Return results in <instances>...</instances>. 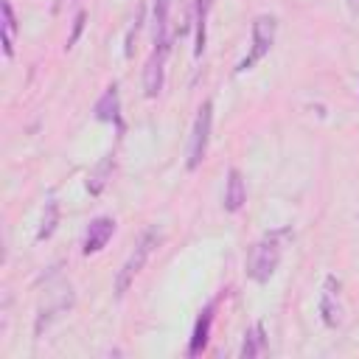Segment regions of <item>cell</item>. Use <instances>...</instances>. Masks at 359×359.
I'll return each mask as SVG.
<instances>
[{"label": "cell", "mask_w": 359, "mask_h": 359, "mask_svg": "<svg viewBox=\"0 0 359 359\" xmlns=\"http://www.w3.org/2000/svg\"><path fill=\"white\" fill-rule=\"evenodd\" d=\"M14 31H17L14 8H11L8 0H3V50H6V56L14 53Z\"/></svg>", "instance_id": "obj_14"}, {"label": "cell", "mask_w": 359, "mask_h": 359, "mask_svg": "<svg viewBox=\"0 0 359 359\" xmlns=\"http://www.w3.org/2000/svg\"><path fill=\"white\" fill-rule=\"evenodd\" d=\"M168 11L171 0H154V45L168 48Z\"/></svg>", "instance_id": "obj_11"}, {"label": "cell", "mask_w": 359, "mask_h": 359, "mask_svg": "<svg viewBox=\"0 0 359 359\" xmlns=\"http://www.w3.org/2000/svg\"><path fill=\"white\" fill-rule=\"evenodd\" d=\"M112 233H115V222H112L109 216H98V219H93L90 227H87V236H84V247H81L84 255H93V252L104 250L107 241L112 238Z\"/></svg>", "instance_id": "obj_7"}, {"label": "cell", "mask_w": 359, "mask_h": 359, "mask_svg": "<svg viewBox=\"0 0 359 359\" xmlns=\"http://www.w3.org/2000/svg\"><path fill=\"white\" fill-rule=\"evenodd\" d=\"M210 123H213V104L205 101L196 112V121H194V132H191V143H188V168L194 171L205 154H208V140H210Z\"/></svg>", "instance_id": "obj_4"}, {"label": "cell", "mask_w": 359, "mask_h": 359, "mask_svg": "<svg viewBox=\"0 0 359 359\" xmlns=\"http://www.w3.org/2000/svg\"><path fill=\"white\" fill-rule=\"evenodd\" d=\"M165 53L168 48H154V53L149 56L146 67H143V93L146 98H154L160 95L163 90V65H165Z\"/></svg>", "instance_id": "obj_6"}, {"label": "cell", "mask_w": 359, "mask_h": 359, "mask_svg": "<svg viewBox=\"0 0 359 359\" xmlns=\"http://www.w3.org/2000/svg\"><path fill=\"white\" fill-rule=\"evenodd\" d=\"M320 314H323V323L328 328H337L339 320H342V306H339V280L334 275L325 278L323 283V294H320Z\"/></svg>", "instance_id": "obj_5"}, {"label": "cell", "mask_w": 359, "mask_h": 359, "mask_svg": "<svg viewBox=\"0 0 359 359\" xmlns=\"http://www.w3.org/2000/svg\"><path fill=\"white\" fill-rule=\"evenodd\" d=\"M210 325H213V303H210V306H205V311L199 314V320H196V325H194V334H191V345H188V353H191V356H199V353L208 348Z\"/></svg>", "instance_id": "obj_9"}, {"label": "cell", "mask_w": 359, "mask_h": 359, "mask_svg": "<svg viewBox=\"0 0 359 359\" xmlns=\"http://www.w3.org/2000/svg\"><path fill=\"white\" fill-rule=\"evenodd\" d=\"M289 236V230H275V233H266L261 241H255L250 247V255H247V275L255 280V283H266L278 264H280V238Z\"/></svg>", "instance_id": "obj_1"}, {"label": "cell", "mask_w": 359, "mask_h": 359, "mask_svg": "<svg viewBox=\"0 0 359 359\" xmlns=\"http://www.w3.org/2000/svg\"><path fill=\"white\" fill-rule=\"evenodd\" d=\"M275 31H278V22H275V17H269V14H261V17H255V22H252V45H250L247 56L238 62L236 73H244V70H250L255 62H261V59L269 53L272 42H275Z\"/></svg>", "instance_id": "obj_3"}, {"label": "cell", "mask_w": 359, "mask_h": 359, "mask_svg": "<svg viewBox=\"0 0 359 359\" xmlns=\"http://www.w3.org/2000/svg\"><path fill=\"white\" fill-rule=\"evenodd\" d=\"M56 224H59V205L56 202H48L45 205V216H42V227L36 233V241H45L56 230Z\"/></svg>", "instance_id": "obj_16"}, {"label": "cell", "mask_w": 359, "mask_h": 359, "mask_svg": "<svg viewBox=\"0 0 359 359\" xmlns=\"http://www.w3.org/2000/svg\"><path fill=\"white\" fill-rule=\"evenodd\" d=\"M244 202H247V185L241 180V171L230 168L227 171V188H224V210L236 213V210H241Z\"/></svg>", "instance_id": "obj_8"}, {"label": "cell", "mask_w": 359, "mask_h": 359, "mask_svg": "<svg viewBox=\"0 0 359 359\" xmlns=\"http://www.w3.org/2000/svg\"><path fill=\"white\" fill-rule=\"evenodd\" d=\"M118 109H121V104H118V87L112 84V87H107V93L98 98V104H95V118H98V121H118Z\"/></svg>", "instance_id": "obj_13"}, {"label": "cell", "mask_w": 359, "mask_h": 359, "mask_svg": "<svg viewBox=\"0 0 359 359\" xmlns=\"http://www.w3.org/2000/svg\"><path fill=\"white\" fill-rule=\"evenodd\" d=\"M213 0H196L194 8V20H196V42H194V56L205 53V42H208V11H210Z\"/></svg>", "instance_id": "obj_10"}, {"label": "cell", "mask_w": 359, "mask_h": 359, "mask_svg": "<svg viewBox=\"0 0 359 359\" xmlns=\"http://www.w3.org/2000/svg\"><path fill=\"white\" fill-rule=\"evenodd\" d=\"M157 230L154 227H149V230H143L140 233V238L135 241V250L129 252V258L123 261V266L118 269V275H115V297H123L126 292H129V286H132V280H135V275L143 269V264H146V258L151 255V250L157 247Z\"/></svg>", "instance_id": "obj_2"}, {"label": "cell", "mask_w": 359, "mask_h": 359, "mask_svg": "<svg viewBox=\"0 0 359 359\" xmlns=\"http://www.w3.org/2000/svg\"><path fill=\"white\" fill-rule=\"evenodd\" d=\"M266 351V337H264V325L255 323L247 334H244V345H241V356L244 359H252V356H261Z\"/></svg>", "instance_id": "obj_12"}, {"label": "cell", "mask_w": 359, "mask_h": 359, "mask_svg": "<svg viewBox=\"0 0 359 359\" xmlns=\"http://www.w3.org/2000/svg\"><path fill=\"white\" fill-rule=\"evenodd\" d=\"M348 6H351V11H356V14H359V0H348Z\"/></svg>", "instance_id": "obj_18"}, {"label": "cell", "mask_w": 359, "mask_h": 359, "mask_svg": "<svg viewBox=\"0 0 359 359\" xmlns=\"http://www.w3.org/2000/svg\"><path fill=\"white\" fill-rule=\"evenodd\" d=\"M109 165H112V154H109V157H104V160L98 163V168L90 174V180H87V191H90V194H101V188L107 185Z\"/></svg>", "instance_id": "obj_15"}, {"label": "cell", "mask_w": 359, "mask_h": 359, "mask_svg": "<svg viewBox=\"0 0 359 359\" xmlns=\"http://www.w3.org/2000/svg\"><path fill=\"white\" fill-rule=\"evenodd\" d=\"M81 28H84V11H79V14H76V22H73V34H70V39H67V48H73V42L79 39Z\"/></svg>", "instance_id": "obj_17"}]
</instances>
